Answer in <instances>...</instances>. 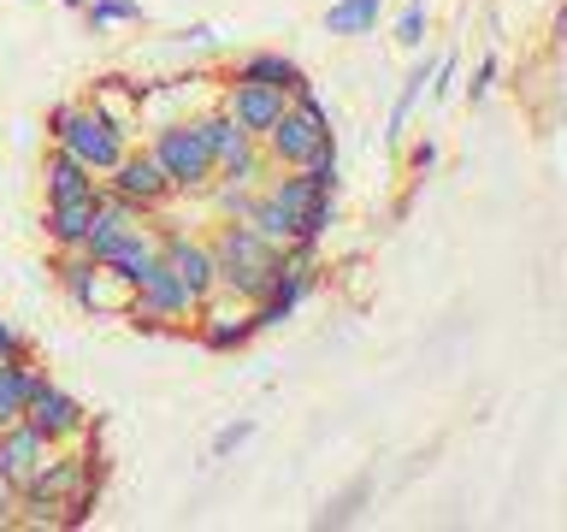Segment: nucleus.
Segmentation results:
<instances>
[{
    "mask_svg": "<svg viewBox=\"0 0 567 532\" xmlns=\"http://www.w3.org/2000/svg\"><path fill=\"white\" fill-rule=\"evenodd\" d=\"M213 260H219V296L230 301H260L272 290V266H278V248L260 237L255 225H237V219H219L213 231Z\"/></svg>",
    "mask_w": 567,
    "mask_h": 532,
    "instance_id": "1",
    "label": "nucleus"
},
{
    "mask_svg": "<svg viewBox=\"0 0 567 532\" xmlns=\"http://www.w3.org/2000/svg\"><path fill=\"white\" fill-rule=\"evenodd\" d=\"M48 142H60L65 154H78L95 177H106L124 160V149H131V136L118 131L113 119H101L89 101H60L48 106Z\"/></svg>",
    "mask_w": 567,
    "mask_h": 532,
    "instance_id": "2",
    "label": "nucleus"
},
{
    "mask_svg": "<svg viewBox=\"0 0 567 532\" xmlns=\"http://www.w3.org/2000/svg\"><path fill=\"white\" fill-rule=\"evenodd\" d=\"M326 149H337V136H331V113H326L313 95L290 101V106H284V113L260 131V154L272 160V172L308 166V160L326 154Z\"/></svg>",
    "mask_w": 567,
    "mask_h": 532,
    "instance_id": "3",
    "label": "nucleus"
},
{
    "mask_svg": "<svg viewBox=\"0 0 567 532\" xmlns=\"http://www.w3.org/2000/svg\"><path fill=\"white\" fill-rule=\"evenodd\" d=\"M148 154L159 160V172H166L172 195H202V190L213 184V154H207L202 131H195V119H166V124H154Z\"/></svg>",
    "mask_w": 567,
    "mask_h": 532,
    "instance_id": "4",
    "label": "nucleus"
},
{
    "mask_svg": "<svg viewBox=\"0 0 567 532\" xmlns=\"http://www.w3.org/2000/svg\"><path fill=\"white\" fill-rule=\"evenodd\" d=\"M24 420H30L48 443H83V438H89V408L71 397V390L53 385L48 372H42V379H35V390H30Z\"/></svg>",
    "mask_w": 567,
    "mask_h": 532,
    "instance_id": "5",
    "label": "nucleus"
},
{
    "mask_svg": "<svg viewBox=\"0 0 567 532\" xmlns=\"http://www.w3.org/2000/svg\"><path fill=\"white\" fill-rule=\"evenodd\" d=\"M159 260L172 266L177 278L195 290V301L219 296V260H213V243L207 237H189L177 225H159Z\"/></svg>",
    "mask_w": 567,
    "mask_h": 532,
    "instance_id": "6",
    "label": "nucleus"
},
{
    "mask_svg": "<svg viewBox=\"0 0 567 532\" xmlns=\"http://www.w3.org/2000/svg\"><path fill=\"white\" fill-rule=\"evenodd\" d=\"M106 190L131 195V202H142L148 213H159L172 202V184H166V172H159V160L148 149H124V160L106 172Z\"/></svg>",
    "mask_w": 567,
    "mask_h": 532,
    "instance_id": "7",
    "label": "nucleus"
},
{
    "mask_svg": "<svg viewBox=\"0 0 567 532\" xmlns=\"http://www.w3.org/2000/svg\"><path fill=\"white\" fill-rule=\"evenodd\" d=\"M219 106L260 142V131L284 113V106H290V95H284V89H272V83H243V78H230L225 95H219Z\"/></svg>",
    "mask_w": 567,
    "mask_h": 532,
    "instance_id": "8",
    "label": "nucleus"
},
{
    "mask_svg": "<svg viewBox=\"0 0 567 532\" xmlns=\"http://www.w3.org/2000/svg\"><path fill=\"white\" fill-rule=\"evenodd\" d=\"M136 296H148L154 308L172 319V326H184V319H195V308H202V301H195V290H189V284L177 278V273H172V266L159 260V255H154V260L136 273Z\"/></svg>",
    "mask_w": 567,
    "mask_h": 532,
    "instance_id": "9",
    "label": "nucleus"
},
{
    "mask_svg": "<svg viewBox=\"0 0 567 532\" xmlns=\"http://www.w3.org/2000/svg\"><path fill=\"white\" fill-rule=\"evenodd\" d=\"M230 78H243V83H272V89H284V95H290V101L313 95L308 71H301V65L290 60V53H278V48H255V53H243Z\"/></svg>",
    "mask_w": 567,
    "mask_h": 532,
    "instance_id": "10",
    "label": "nucleus"
},
{
    "mask_svg": "<svg viewBox=\"0 0 567 532\" xmlns=\"http://www.w3.org/2000/svg\"><path fill=\"white\" fill-rule=\"evenodd\" d=\"M142 89L148 83H131L118 78V71H106V78H95V89H89V106H95L101 119H113L124 136L142 131Z\"/></svg>",
    "mask_w": 567,
    "mask_h": 532,
    "instance_id": "11",
    "label": "nucleus"
},
{
    "mask_svg": "<svg viewBox=\"0 0 567 532\" xmlns=\"http://www.w3.org/2000/svg\"><path fill=\"white\" fill-rule=\"evenodd\" d=\"M195 337H202V349L213 355H230V349H243L248 337H255V319H248V308H219V301H202L195 308Z\"/></svg>",
    "mask_w": 567,
    "mask_h": 532,
    "instance_id": "12",
    "label": "nucleus"
},
{
    "mask_svg": "<svg viewBox=\"0 0 567 532\" xmlns=\"http://www.w3.org/2000/svg\"><path fill=\"white\" fill-rule=\"evenodd\" d=\"M48 450L53 443L35 432L30 420H12L7 432H0V468H7V485H24V479L48 461Z\"/></svg>",
    "mask_w": 567,
    "mask_h": 532,
    "instance_id": "13",
    "label": "nucleus"
},
{
    "mask_svg": "<svg viewBox=\"0 0 567 532\" xmlns=\"http://www.w3.org/2000/svg\"><path fill=\"white\" fill-rule=\"evenodd\" d=\"M95 195H71V202H48L42 207V231H48V243L60 248V255L65 248H83L89 225H95Z\"/></svg>",
    "mask_w": 567,
    "mask_h": 532,
    "instance_id": "14",
    "label": "nucleus"
},
{
    "mask_svg": "<svg viewBox=\"0 0 567 532\" xmlns=\"http://www.w3.org/2000/svg\"><path fill=\"white\" fill-rule=\"evenodd\" d=\"M42 190H48V202H71V195H95V190H101V177L89 172L78 154H65L60 142H48V160H42Z\"/></svg>",
    "mask_w": 567,
    "mask_h": 532,
    "instance_id": "15",
    "label": "nucleus"
},
{
    "mask_svg": "<svg viewBox=\"0 0 567 532\" xmlns=\"http://www.w3.org/2000/svg\"><path fill=\"white\" fill-rule=\"evenodd\" d=\"M195 131H202L207 154H213V172H219V166H230V160H237L243 149H255V136H248L243 124L225 113V106H207V113H195Z\"/></svg>",
    "mask_w": 567,
    "mask_h": 532,
    "instance_id": "16",
    "label": "nucleus"
},
{
    "mask_svg": "<svg viewBox=\"0 0 567 532\" xmlns=\"http://www.w3.org/2000/svg\"><path fill=\"white\" fill-rule=\"evenodd\" d=\"M35 379H42L35 355H24V361H0V432H7L12 420H24V402H30Z\"/></svg>",
    "mask_w": 567,
    "mask_h": 532,
    "instance_id": "17",
    "label": "nucleus"
},
{
    "mask_svg": "<svg viewBox=\"0 0 567 532\" xmlns=\"http://www.w3.org/2000/svg\"><path fill=\"white\" fill-rule=\"evenodd\" d=\"M379 12H384V0H331L326 30L331 35H372L379 30Z\"/></svg>",
    "mask_w": 567,
    "mask_h": 532,
    "instance_id": "18",
    "label": "nucleus"
},
{
    "mask_svg": "<svg viewBox=\"0 0 567 532\" xmlns=\"http://www.w3.org/2000/svg\"><path fill=\"white\" fill-rule=\"evenodd\" d=\"M432 65L437 60H414V71H408V83H402V95H396V106H390V142H402L408 136V119H414V106H420V95H425V83H432Z\"/></svg>",
    "mask_w": 567,
    "mask_h": 532,
    "instance_id": "19",
    "label": "nucleus"
},
{
    "mask_svg": "<svg viewBox=\"0 0 567 532\" xmlns=\"http://www.w3.org/2000/svg\"><path fill=\"white\" fill-rule=\"evenodd\" d=\"M243 225H255V231H260V237L272 243V248L296 243V219H290V213H284V207H278L266 190H255V207H248V219H243Z\"/></svg>",
    "mask_w": 567,
    "mask_h": 532,
    "instance_id": "20",
    "label": "nucleus"
},
{
    "mask_svg": "<svg viewBox=\"0 0 567 532\" xmlns=\"http://www.w3.org/2000/svg\"><path fill=\"white\" fill-rule=\"evenodd\" d=\"M337 225V190H319L308 207H301V219H296V243H313L319 248V237Z\"/></svg>",
    "mask_w": 567,
    "mask_h": 532,
    "instance_id": "21",
    "label": "nucleus"
},
{
    "mask_svg": "<svg viewBox=\"0 0 567 532\" xmlns=\"http://www.w3.org/2000/svg\"><path fill=\"white\" fill-rule=\"evenodd\" d=\"M213 177H225V184H248V190H260L266 177H272V160H266V154H260V142H255V149H243L237 160H230V166H219Z\"/></svg>",
    "mask_w": 567,
    "mask_h": 532,
    "instance_id": "22",
    "label": "nucleus"
},
{
    "mask_svg": "<svg viewBox=\"0 0 567 532\" xmlns=\"http://www.w3.org/2000/svg\"><path fill=\"white\" fill-rule=\"evenodd\" d=\"M213 207H219V219H248V207H255V190H248V184H225V177H213Z\"/></svg>",
    "mask_w": 567,
    "mask_h": 532,
    "instance_id": "23",
    "label": "nucleus"
},
{
    "mask_svg": "<svg viewBox=\"0 0 567 532\" xmlns=\"http://www.w3.org/2000/svg\"><path fill=\"white\" fill-rule=\"evenodd\" d=\"M83 12H89V24H95V30L136 24V18H142V7H136V0H83Z\"/></svg>",
    "mask_w": 567,
    "mask_h": 532,
    "instance_id": "24",
    "label": "nucleus"
},
{
    "mask_svg": "<svg viewBox=\"0 0 567 532\" xmlns=\"http://www.w3.org/2000/svg\"><path fill=\"white\" fill-rule=\"evenodd\" d=\"M425 24H432V12L414 0V7H402V18H396V30H390V35H396L402 48H420L425 42Z\"/></svg>",
    "mask_w": 567,
    "mask_h": 532,
    "instance_id": "25",
    "label": "nucleus"
},
{
    "mask_svg": "<svg viewBox=\"0 0 567 532\" xmlns=\"http://www.w3.org/2000/svg\"><path fill=\"white\" fill-rule=\"evenodd\" d=\"M248 438H255V420H230V426H219V432H213V461H225L230 450H243Z\"/></svg>",
    "mask_w": 567,
    "mask_h": 532,
    "instance_id": "26",
    "label": "nucleus"
},
{
    "mask_svg": "<svg viewBox=\"0 0 567 532\" xmlns=\"http://www.w3.org/2000/svg\"><path fill=\"white\" fill-rule=\"evenodd\" d=\"M24 355H30V337L12 319H0V361H24Z\"/></svg>",
    "mask_w": 567,
    "mask_h": 532,
    "instance_id": "27",
    "label": "nucleus"
},
{
    "mask_svg": "<svg viewBox=\"0 0 567 532\" xmlns=\"http://www.w3.org/2000/svg\"><path fill=\"white\" fill-rule=\"evenodd\" d=\"M491 83H496V60H478V71L467 78V101H485Z\"/></svg>",
    "mask_w": 567,
    "mask_h": 532,
    "instance_id": "28",
    "label": "nucleus"
},
{
    "mask_svg": "<svg viewBox=\"0 0 567 532\" xmlns=\"http://www.w3.org/2000/svg\"><path fill=\"white\" fill-rule=\"evenodd\" d=\"M408 166H414L420 177L437 166V142H414V149H408Z\"/></svg>",
    "mask_w": 567,
    "mask_h": 532,
    "instance_id": "29",
    "label": "nucleus"
},
{
    "mask_svg": "<svg viewBox=\"0 0 567 532\" xmlns=\"http://www.w3.org/2000/svg\"><path fill=\"white\" fill-rule=\"evenodd\" d=\"M0 526H18V485L0 479Z\"/></svg>",
    "mask_w": 567,
    "mask_h": 532,
    "instance_id": "30",
    "label": "nucleus"
},
{
    "mask_svg": "<svg viewBox=\"0 0 567 532\" xmlns=\"http://www.w3.org/2000/svg\"><path fill=\"white\" fill-rule=\"evenodd\" d=\"M60 7H83V0H60Z\"/></svg>",
    "mask_w": 567,
    "mask_h": 532,
    "instance_id": "31",
    "label": "nucleus"
},
{
    "mask_svg": "<svg viewBox=\"0 0 567 532\" xmlns=\"http://www.w3.org/2000/svg\"><path fill=\"white\" fill-rule=\"evenodd\" d=\"M0 479H7V468H0Z\"/></svg>",
    "mask_w": 567,
    "mask_h": 532,
    "instance_id": "32",
    "label": "nucleus"
}]
</instances>
